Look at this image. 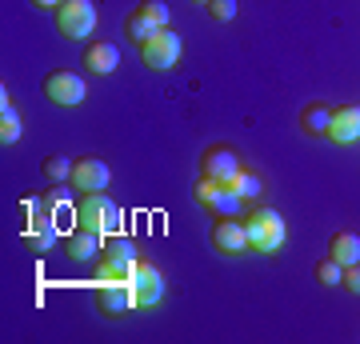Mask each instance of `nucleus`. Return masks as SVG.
<instances>
[{
    "mask_svg": "<svg viewBox=\"0 0 360 344\" xmlns=\"http://www.w3.org/2000/svg\"><path fill=\"white\" fill-rule=\"evenodd\" d=\"M153 32H156V25L141 13V8H136V13H129V20H124V37H129L132 44H144Z\"/></svg>",
    "mask_w": 360,
    "mask_h": 344,
    "instance_id": "21",
    "label": "nucleus"
},
{
    "mask_svg": "<svg viewBox=\"0 0 360 344\" xmlns=\"http://www.w3.org/2000/svg\"><path fill=\"white\" fill-rule=\"evenodd\" d=\"M248 229V248H257V253H276L288 236L284 229V217L276 208H252V217L245 220Z\"/></svg>",
    "mask_w": 360,
    "mask_h": 344,
    "instance_id": "1",
    "label": "nucleus"
},
{
    "mask_svg": "<svg viewBox=\"0 0 360 344\" xmlns=\"http://www.w3.org/2000/svg\"><path fill=\"white\" fill-rule=\"evenodd\" d=\"M340 288L360 293V260H356V265H345V284H340Z\"/></svg>",
    "mask_w": 360,
    "mask_h": 344,
    "instance_id": "26",
    "label": "nucleus"
},
{
    "mask_svg": "<svg viewBox=\"0 0 360 344\" xmlns=\"http://www.w3.org/2000/svg\"><path fill=\"white\" fill-rule=\"evenodd\" d=\"M240 168H245V165H240V153L229 148V144H208L205 156H200V177L220 180V184H232Z\"/></svg>",
    "mask_w": 360,
    "mask_h": 344,
    "instance_id": "7",
    "label": "nucleus"
},
{
    "mask_svg": "<svg viewBox=\"0 0 360 344\" xmlns=\"http://www.w3.org/2000/svg\"><path fill=\"white\" fill-rule=\"evenodd\" d=\"M212 244L224 256H240L248 248V229L236 217H217V224H212Z\"/></svg>",
    "mask_w": 360,
    "mask_h": 344,
    "instance_id": "10",
    "label": "nucleus"
},
{
    "mask_svg": "<svg viewBox=\"0 0 360 344\" xmlns=\"http://www.w3.org/2000/svg\"><path fill=\"white\" fill-rule=\"evenodd\" d=\"M196 4H208V0H196Z\"/></svg>",
    "mask_w": 360,
    "mask_h": 344,
    "instance_id": "28",
    "label": "nucleus"
},
{
    "mask_svg": "<svg viewBox=\"0 0 360 344\" xmlns=\"http://www.w3.org/2000/svg\"><path fill=\"white\" fill-rule=\"evenodd\" d=\"M44 177H49L52 184H65V180L72 177V160H68V156H44Z\"/></svg>",
    "mask_w": 360,
    "mask_h": 344,
    "instance_id": "23",
    "label": "nucleus"
},
{
    "mask_svg": "<svg viewBox=\"0 0 360 344\" xmlns=\"http://www.w3.org/2000/svg\"><path fill=\"white\" fill-rule=\"evenodd\" d=\"M180 49H184V44H180V32L172 25H165L141 44V60L148 64L153 72H168V68L180 60Z\"/></svg>",
    "mask_w": 360,
    "mask_h": 344,
    "instance_id": "3",
    "label": "nucleus"
},
{
    "mask_svg": "<svg viewBox=\"0 0 360 344\" xmlns=\"http://www.w3.org/2000/svg\"><path fill=\"white\" fill-rule=\"evenodd\" d=\"M300 128H304V136H328V128H333V108L321 101H312L300 108Z\"/></svg>",
    "mask_w": 360,
    "mask_h": 344,
    "instance_id": "16",
    "label": "nucleus"
},
{
    "mask_svg": "<svg viewBox=\"0 0 360 344\" xmlns=\"http://www.w3.org/2000/svg\"><path fill=\"white\" fill-rule=\"evenodd\" d=\"M129 293H132V305L136 308H153L165 300V276H160V268L148 265V260H136L129 276Z\"/></svg>",
    "mask_w": 360,
    "mask_h": 344,
    "instance_id": "6",
    "label": "nucleus"
},
{
    "mask_svg": "<svg viewBox=\"0 0 360 344\" xmlns=\"http://www.w3.org/2000/svg\"><path fill=\"white\" fill-rule=\"evenodd\" d=\"M141 13L148 16V20H153L156 28L172 25V20H168V4H165V0H144V4H141Z\"/></svg>",
    "mask_w": 360,
    "mask_h": 344,
    "instance_id": "24",
    "label": "nucleus"
},
{
    "mask_svg": "<svg viewBox=\"0 0 360 344\" xmlns=\"http://www.w3.org/2000/svg\"><path fill=\"white\" fill-rule=\"evenodd\" d=\"M56 28L68 40H84L96 28V4L92 0H60L56 8Z\"/></svg>",
    "mask_w": 360,
    "mask_h": 344,
    "instance_id": "4",
    "label": "nucleus"
},
{
    "mask_svg": "<svg viewBox=\"0 0 360 344\" xmlns=\"http://www.w3.org/2000/svg\"><path fill=\"white\" fill-rule=\"evenodd\" d=\"M68 180H72L77 192H104L112 172H108V165H104L101 156H80V160H72V177Z\"/></svg>",
    "mask_w": 360,
    "mask_h": 344,
    "instance_id": "9",
    "label": "nucleus"
},
{
    "mask_svg": "<svg viewBox=\"0 0 360 344\" xmlns=\"http://www.w3.org/2000/svg\"><path fill=\"white\" fill-rule=\"evenodd\" d=\"M328 141H336V144L360 141V104H340V108H333V128H328Z\"/></svg>",
    "mask_w": 360,
    "mask_h": 344,
    "instance_id": "12",
    "label": "nucleus"
},
{
    "mask_svg": "<svg viewBox=\"0 0 360 344\" xmlns=\"http://www.w3.org/2000/svg\"><path fill=\"white\" fill-rule=\"evenodd\" d=\"M229 189L236 192L240 200H257L260 192H264V180H260L257 172H252V168H240V172H236V180H232Z\"/></svg>",
    "mask_w": 360,
    "mask_h": 344,
    "instance_id": "20",
    "label": "nucleus"
},
{
    "mask_svg": "<svg viewBox=\"0 0 360 344\" xmlns=\"http://www.w3.org/2000/svg\"><path fill=\"white\" fill-rule=\"evenodd\" d=\"M101 253L104 256H116V260H136V244L129 241V236H124V232H108V236H104L101 241Z\"/></svg>",
    "mask_w": 360,
    "mask_h": 344,
    "instance_id": "19",
    "label": "nucleus"
},
{
    "mask_svg": "<svg viewBox=\"0 0 360 344\" xmlns=\"http://www.w3.org/2000/svg\"><path fill=\"white\" fill-rule=\"evenodd\" d=\"M77 224L101 232V236L120 232V204L108 200L104 192H84V200L77 204Z\"/></svg>",
    "mask_w": 360,
    "mask_h": 344,
    "instance_id": "2",
    "label": "nucleus"
},
{
    "mask_svg": "<svg viewBox=\"0 0 360 344\" xmlns=\"http://www.w3.org/2000/svg\"><path fill=\"white\" fill-rule=\"evenodd\" d=\"M205 8H208V16H212V20H232L240 4H236V0H208Z\"/></svg>",
    "mask_w": 360,
    "mask_h": 344,
    "instance_id": "25",
    "label": "nucleus"
},
{
    "mask_svg": "<svg viewBox=\"0 0 360 344\" xmlns=\"http://www.w3.org/2000/svg\"><path fill=\"white\" fill-rule=\"evenodd\" d=\"M44 96H49L52 104L77 108V104H84V96H89V84H84V77L72 72V68H52L49 77H44Z\"/></svg>",
    "mask_w": 360,
    "mask_h": 344,
    "instance_id": "5",
    "label": "nucleus"
},
{
    "mask_svg": "<svg viewBox=\"0 0 360 344\" xmlns=\"http://www.w3.org/2000/svg\"><path fill=\"white\" fill-rule=\"evenodd\" d=\"M136 260H116V256H96V281H129Z\"/></svg>",
    "mask_w": 360,
    "mask_h": 344,
    "instance_id": "18",
    "label": "nucleus"
},
{
    "mask_svg": "<svg viewBox=\"0 0 360 344\" xmlns=\"http://www.w3.org/2000/svg\"><path fill=\"white\" fill-rule=\"evenodd\" d=\"M328 256L340 260V265H356V260H360V236H356V232H333V241H328Z\"/></svg>",
    "mask_w": 360,
    "mask_h": 344,
    "instance_id": "17",
    "label": "nucleus"
},
{
    "mask_svg": "<svg viewBox=\"0 0 360 344\" xmlns=\"http://www.w3.org/2000/svg\"><path fill=\"white\" fill-rule=\"evenodd\" d=\"M37 8H60V0H32Z\"/></svg>",
    "mask_w": 360,
    "mask_h": 344,
    "instance_id": "27",
    "label": "nucleus"
},
{
    "mask_svg": "<svg viewBox=\"0 0 360 344\" xmlns=\"http://www.w3.org/2000/svg\"><path fill=\"white\" fill-rule=\"evenodd\" d=\"M316 281H321L324 288H340V284H345V265L333 260V256H324L321 265H316Z\"/></svg>",
    "mask_w": 360,
    "mask_h": 344,
    "instance_id": "22",
    "label": "nucleus"
},
{
    "mask_svg": "<svg viewBox=\"0 0 360 344\" xmlns=\"http://www.w3.org/2000/svg\"><path fill=\"white\" fill-rule=\"evenodd\" d=\"M193 196H196V204L212 208L217 217H236V212H240V196H236L229 184H220V180L200 177L196 180V189H193Z\"/></svg>",
    "mask_w": 360,
    "mask_h": 344,
    "instance_id": "8",
    "label": "nucleus"
},
{
    "mask_svg": "<svg viewBox=\"0 0 360 344\" xmlns=\"http://www.w3.org/2000/svg\"><path fill=\"white\" fill-rule=\"evenodd\" d=\"M101 232H92V229H84V224H80V229H72L65 236V253L72 256V260H96V256H101Z\"/></svg>",
    "mask_w": 360,
    "mask_h": 344,
    "instance_id": "15",
    "label": "nucleus"
},
{
    "mask_svg": "<svg viewBox=\"0 0 360 344\" xmlns=\"http://www.w3.org/2000/svg\"><path fill=\"white\" fill-rule=\"evenodd\" d=\"M84 64L96 77H108V72L120 68V49H116L112 40H92L89 49H84Z\"/></svg>",
    "mask_w": 360,
    "mask_h": 344,
    "instance_id": "13",
    "label": "nucleus"
},
{
    "mask_svg": "<svg viewBox=\"0 0 360 344\" xmlns=\"http://www.w3.org/2000/svg\"><path fill=\"white\" fill-rule=\"evenodd\" d=\"M96 308L104 317H120L132 308V293H129V281H96V293H92Z\"/></svg>",
    "mask_w": 360,
    "mask_h": 344,
    "instance_id": "11",
    "label": "nucleus"
},
{
    "mask_svg": "<svg viewBox=\"0 0 360 344\" xmlns=\"http://www.w3.org/2000/svg\"><path fill=\"white\" fill-rule=\"evenodd\" d=\"M25 241H28L32 253H49L52 244L60 241V224H56V217H52V212H40V217L25 229Z\"/></svg>",
    "mask_w": 360,
    "mask_h": 344,
    "instance_id": "14",
    "label": "nucleus"
}]
</instances>
